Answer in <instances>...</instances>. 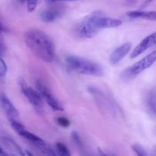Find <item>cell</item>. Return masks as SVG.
I'll use <instances>...</instances> for the list:
<instances>
[{"label":"cell","mask_w":156,"mask_h":156,"mask_svg":"<svg viewBox=\"0 0 156 156\" xmlns=\"http://www.w3.org/2000/svg\"><path fill=\"white\" fill-rule=\"evenodd\" d=\"M24 39L27 47L37 57L46 62L54 60V46L45 32L38 29H32L24 34Z\"/></svg>","instance_id":"1"},{"label":"cell","mask_w":156,"mask_h":156,"mask_svg":"<svg viewBox=\"0 0 156 156\" xmlns=\"http://www.w3.org/2000/svg\"><path fill=\"white\" fill-rule=\"evenodd\" d=\"M66 62L72 70L80 74L93 76H101L104 74L103 69L98 63L80 56H68Z\"/></svg>","instance_id":"2"},{"label":"cell","mask_w":156,"mask_h":156,"mask_svg":"<svg viewBox=\"0 0 156 156\" xmlns=\"http://www.w3.org/2000/svg\"><path fill=\"white\" fill-rule=\"evenodd\" d=\"M98 12H92L90 15L85 16L82 21L77 23L74 27V34L78 38L80 39H88L92 38L97 35L99 32L95 24V18Z\"/></svg>","instance_id":"3"},{"label":"cell","mask_w":156,"mask_h":156,"mask_svg":"<svg viewBox=\"0 0 156 156\" xmlns=\"http://www.w3.org/2000/svg\"><path fill=\"white\" fill-rule=\"evenodd\" d=\"M156 62V50L148 54L131 66L128 67L122 73V79L124 80H129L140 75L147 69L150 68Z\"/></svg>","instance_id":"4"},{"label":"cell","mask_w":156,"mask_h":156,"mask_svg":"<svg viewBox=\"0 0 156 156\" xmlns=\"http://www.w3.org/2000/svg\"><path fill=\"white\" fill-rule=\"evenodd\" d=\"M19 85L23 94L28 101L37 109H42L44 107V98L38 91L33 89L26 84L24 79H19Z\"/></svg>","instance_id":"5"},{"label":"cell","mask_w":156,"mask_h":156,"mask_svg":"<svg viewBox=\"0 0 156 156\" xmlns=\"http://www.w3.org/2000/svg\"><path fill=\"white\" fill-rule=\"evenodd\" d=\"M36 86L37 89V91L41 93L44 100L48 104L49 106H50L53 111H63V107L62 106V105L58 101L57 99L53 96V94H52V92L50 91V89H49L42 82L37 81V82Z\"/></svg>","instance_id":"6"},{"label":"cell","mask_w":156,"mask_h":156,"mask_svg":"<svg viewBox=\"0 0 156 156\" xmlns=\"http://www.w3.org/2000/svg\"><path fill=\"white\" fill-rule=\"evenodd\" d=\"M155 45H156V32H154V33L151 34L149 36L145 37L135 47V49H134L133 51V53L130 55L131 59H134V58L137 57L140 54L144 53L148 49Z\"/></svg>","instance_id":"7"},{"label":"cell","mask_w":156,"mask_h":156,"mask_svg":"<svg viewBox=\"0 0 156 156\" xmlns=\"http://www.w3.org/2000/svg\"><path fill=\"white\" fill-rule=\"evenodd\" d=\"M95 24L99 30L103 28H111V27H119L122 24V21L117 18H108L103 16L101 12H98L95 19Z\"/></svg>","instance_id":"8"},{"label":"cell","mask_w":156,"mask_h":156,"mask_svg":"<svg viewBox=\"0 0 156 156\" xmlns=\"http://www.w3.org/2000/svg\"><path fill=\"white\" fill-rule=\"evenodd\" d=\"M131 47H132V45L129 42L125 43V44L117 47L112 52L111 56H110V61H111V63L113 65H116V64L119 63L127 55V53L130 51Z\"/></svg>","instance_id":"9"},{"label":"cell","mask_w":156,"mask_h":156,"mask_svg":"<svg viewBox=\"0 0 156 156\" xmlns=\"http://www.w3.org/2000/svg\"><path fill=\"white\" fill-rule=\"evenodd\" d=\"M0 103L9 120H18V111L5 94L0 95Z\"/></svg>","instance_id":"10"},{"label":"cell","mask_w":156,"mask_h":156,"mask_svg":"<svg viewBox=\"0 0 156 156\" xmlns=\"http://www.w3.org/2000/svg\"><path fill=\"white\" fill-rule=\"evenodd\" d=\"M62 15V9L57 7H54L50 8V9H46V10L41 12V14H40V17H41V20L44 22L50 23L53 22L57 18H60Z\"/></svg>","instance_id":"11"},{"label":"cell","mask_w":156,"mask_h":156,"mask_svg":"<svg viewBox=\"0 0 156 156\" xmlns=\"http://www.w3.org/2000/svg\"><path fill=\"white\" fill-rule=\"evenodd\" d=\"M128 17L132 18H143L149 21H156V12H146V11H131L126 13Z\"/></svg>","instance_id":"12"},{"label":"cell","mask_w":156,"mask_h":156,"mask_svg":"<svg viewBox=\"0 0 156 156\" xmlns=\"http://www.w3.org/2000/svg\"><path fill=\"white\" fill-rule=\"evenodd\" d=\"M2 142L3 145L5 146L6 149H9V151L12 152L13 153L19 155H25V153L22 150V149L13 140H12V139L9 138V137H3L2 139Z\"/></svg>","instance_id":"13"},{"label":"cell","mask_w":156,"mask_h":156,"mask_svg":"<svg viewBox=\"0 0 156 156\" xmlns=\"http://www.w3.org/2000/svg\"><path fill=\"white\" fill-rule=\"evenodd\" d=\"M17 133H18L19 136H22L23 138L26 139L27 140L30 141V143H33L34 145L36 144V143H38V142L43 140L42 139H41L40 137H38L37 136H36V135H34V134L28 132V131H27L25 128H24V129H22L21 130H20L19 132H18Z\"/></svg>","instance_id":"14"},{"label":"cell","mask_w":156,"mask_h":156,"mask_svg":"<svg viewBox=\"0 0 156 156\" xmlns=\"http://www.w3.org/2000/svg\"><path fill=\"white\" fill-rule=\"evenodd\" d=\"M147 105L149 111L156 116V91L152 90L148 94Z\"/></svg>","instance_id":"15"},{"label":"cell","mask_w":156,"mask_h":156,"mask_svg":"<svg viewBox=\"0 0 156 156\" xmlns=\"http://www.w3.org/2000/svg\"><path fill=\"white\" fill-rule=\"evenodd\" d=\"M56 148L57 152H59V154L60 155L62 156H69L70 152L69 151L68 148L66 146V145H64L62 143H57L56 144Z\"/></svg>","instance_id":"16"},{"label":"cell","mask_w":156,"mask_h":156,"mask_svg":"<svg viewBox=\"0 0 156 156\" xmlns=\"http://www.w3.org/2000/svg\"><path fill=\"white\" fill-rule=\"evenodd\" d=\"M27 8L29 12H32L35 10L37 5L38 0H27Z\"/></svg>","instance_id":"17"},{"label":"cell","mask_w":156,"mask_h":156,"mask_svg":"<svg viewBox=\"0 0 156 156\" xmlns=\"http://www.w3.org/2000/svg\"><path fill=\"white\" fill-rule=\"evenodd\" d=\"M7 66L5 62L0 56V78H3L7 73Z\"/></svg>","instance_id":"18"},{"label":"cell","mask_w":156,"mask_h":156,"mask_svg":"<svg viewBox=\"0 0 156 156\" xmlns=\"http://www.w3.org/2000/svg\"><path fill=\"white\" fill-rule=\"evenodd\" d=\"M132 148L133 149L134 152H135L138 155H140V156L146 155V151H145L144 149H143L141 146H140V145L135 144L132 146Z\"/></svg>","instance_id":"19"},{"label":"cell","mask_w":156,"mask_h":156,"mask_svg":"<svg viewBox=\"0 0 156 156\" xmlns=\"http://www.w3.org/2000/svg\"><path fill=\"white\" fill-rule=\"evenodd\" d=\"M57 123L59 126H62V127H64V128L69 127L70 125L69 120L67 118H66V117H58Z\"/></svg>","instance_id":"20"},{"label":"cell","mask_w":156,"mask_h":156,"mask_svg":"<svg viewBox=\"0 0 156 156\" xmlns=\"http://www.w3.org/2000/svg\"><path fill=\"white\" fill-rule=\"evenodd\" d=\"M72 137H73V139L74 140V141L76 142V144H77L79 147L82 148V141H81L80 138H79V136L76 133H73L72 134Z\"/></svg>","instance_id":"21"},{"label":"cell","mask_w":156,"mask_h":156,"mask_svg":"<svg viewBox=\"0 0 156 156\" xmlns=\"http://www.w3.org/2000/svg\"><path fill=\"white\" fill-rule=\"evenodd\" d=\"M1 35V34H0ZM5 47L4 43H3L1 37H0V56H2L5 53Z\"/></svg>","instance_id":"22"},{"label":"cell","mask_w":156,"mask_h":156,"mask_svg":"<svg viewBox=\"0 0 156 156\" xmlns=\"http://www.w3.org/2000/svg\"><path fill=\"white\" fill-rule=\"evenodd\" d=\"M7 31V29H6V27H5L4 24L2 23V21H0V34H2V33H4V32Z\"/></svg>","instance_id":"23"},{"label":"cell","mask_w":156,"mask_h":156,"mask_svg":"<svg viewBox=\"0 0 156 156\" xmlns=\"http://www.w3.org/2000/svg\"><path fill=\"white\" fill-rule=\"evenodd\" d=\"M8 154L4 151V149L0 146V155H7Z\"/></svg>","instance_id":"24"},{"label":"cell","mask_w":156,"mask_h":156,"mask_svg":"<svg viewBox=\"0 0 156 156\" xmlns=\"http://www.w3.org/2000/svg\"><path fill=\"white\" fill-rule=\"evenodd\" d=\"M47 3H53L54 2H56V0H45Z\"/></svg>","instance_id":"25"},{"label":"cell","mask_w":156,"mask_h":156,"mask_svg":"<svg viewBox=\"0 0 156 156\" xmlns=\"http://www.w3.org/2000/svg\"><path fill=\"white\" fill-rule=\"evenodd\" d=\"M18 1L21 2H22V3H24V2H26V1H27V0H18Z\"/></svg>","instance_id":"26"},{"label":"cell","mask_w":156,"mask_h":156,"mask_svg":"<svg viewBox=\"0 0 156 156\" xmlns=\"http://www.w3.org/2000/svg\"><path fill=\"white\" fill-rule=\"evenodd\" d=\"M59 1H76V0H59Z\"/></svg>","instance_id":"27"}]
</instances>
